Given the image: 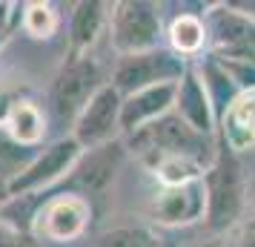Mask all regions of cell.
Wrapping results in <instances>:
<instances>
[{
	"label": "cell",
	"mask_w": 255,
	"mask_h": 247,
	"mask_svg": "<svg viewBox=\"0 0 255 247\" xmlns=\"http://www.w3.org/2000/svg\"><path fill=\"white\" fill-rule=\"evenodd\" d=\"M207 187V227L212 236L232 233L244 219V207L250 201V184L244 176L241 155H235L230 147L218 141L215 161L204 173Z\"/></svg>",
	"instance_id": "1"
},
{
	"label": "cell",
	"mask_w": 255,
	"mask_h": 247,
	"mask_svg": "<svg viewBox=\"0 0 255 247\" xmlns=\"http://www.w3.org/2000/svg\"><path fill=\"white\" fill-rule=\"evenodd\" d=\"M127 150L135 153L138 158H146V155H186V158H195V161L209 167L215 161V153H218V138L201 135L186 121H181V115L169 112L149 127L127 135Z\"/></svg>",
	"instance_id": "2"
},
{
	"label": "cell",
	"mask_w": 255,
	"mask_h": 247,
	"mask_svg": "<svg viewBox=\"0 0 255 247\" xmlns=\"http://www.w3.org/2000/svg\"><path fill=\"white\" fill-rule=\"evenodd\" d=\"M109 43L118 58L161 49L166 40L161 6L152 0H118L109 9Z\"/></svg>",
	"instance_id": "3"
},
{
	"label": "cell",
	"mask_w": 255,
	"mask_h": 247,
	"mask_svg": "<svg viewBox=\"0 0 255 247\" xmlns=\"http://www.w3.org/2000/svg\"><path fill=\"white\" fill-rule=\"evenodd\" d=\"M81 155H83V147L72 135H63L58 141L46 144L9 181V199H17V196H46L52 190H58L66 181V176L72 173V167L78 164Z\"/></svg>",
	"instance_id": "4"
},
{
	"label": "cell",
	"mask_w": 255,
	"mask_h": 247,
	"mask_svg": "<svg viewBox=\"0 0 255 247\" xmlns=\"http://www.w3.org/2000/svg\"><path fill=\"white\" fill-rule=\"evenodd\" d=\"M92 222V204L78 193H46L40 196V207L32 222V233L40 242L69 245L78 242Z\"/></svg>",
	"instance_id": "5"
},
{
	"label": "cell",
	"mask_w": 255,
	"mask_h": 247,
	"mask_svg": "<svg viewBox=\"0 0 255 247\" xmlns=\"http://www.w3.org/2000/svg\"><path fill=\"white\" fill-rule=\"evenodd\" d=\"M106 81L101 78V63L92 55H83V58H69L66 55L63 63L58 66V72H55V78H52V92H49L55 115L60 121L75 124L81 109L89 104V98Z\"/></svg>",
	"instance_id": "6"
},
{
	"label": "cell",
	"mask_w": 255,
	"mask_h": 247,
	"mask_svg": "<svg viewBox=\"0 0 255 247\" xmlns=\"http://www.w3.org/2000/svg\"><path fill=\"white\" fill-rule=\"evenodd\" d=\"M186 69H189V63L184 58H178L172 49L161 46L152 52L118 58L109 83L121 95H132L138 89H146V86H158V83H178Z\"/></svg>",
	"instance_id": "7"
},
{
	"label": "cell",
	"mask_w": 255,
	"mask_h": 247,
	"mask_svg": "<svg viewBox=\"0 0 255 247\" xmlns=\"http://www.w3.org/2000/svg\"><path fill=\"white\" fill-rule=\"evenodd\" d=\"M127 141H112L95 150H83V155L78 158V164L72 167V173L66 176V181L52 193H78L83 199L92 196H104L112 187V181L118 178L121 167L127 161Z\"/></svg>",
	"instance_id": "8"
},
{
	"label": "cell",
	"mask_w": 255,
	"mask_h": 247,
	"mask_svg": "<svg viewBox=\"0 0 255 247\" xmlns=\"http://www.w3.org/2000/svg\"><path fill=\"white\" fill-rule=\"evenodd\" d=\"M121 106L124 95L106 81L98 92L89 98V104L81 109V115L72 124V138L83 150H95L121 138Z\"/></svg>",
	"instance_id": "9"
},
{
	"label": "cell",
	"mask_w": 255,
	"mask_h": 247,
	"mask_svg": "<svg viewBox=\"0 0 255 247\" xmlns=\"http://www.w3.org/2000/svg\"><path fill=\"white\" fill-rule=\"evenodd\" d=\"M212 58H238L255 55V20L238 12L230 0L227 3H209L204 9Z\"/></svg>",
	"instance_id": "10"
},
{
	"label": "cell",
	"mask_w": 255,
	"mask_h": 247,
	"mask_svg": "<svg viewBox=\"0 0 255 247\" xmlns=\"http://www.w3.org/2000/svg\"><path fill=\"white\" fill-rule=\"evenodd\" d=\"M149 222L158 227H192L207 222V187L204 178L181 187H158L149 199Z\"/></svg>",
	"instance_id": "11"
},
{
	"label": "cell",
	"mask_w": 255,
	"mask_h": 247,
	"mask_svg": "<svg viewBox=\"0 0 255 247\" xmlns=\"http://www.w3.org/2000/svg\"><path fill=\"white\" fill-rule=\"evenodd\" d=\"M175 98H178V83H158V86H146L132 95H124L121 135L127 138L132 132L155 124L158 118L175 112Z\"/></svg>",
	"instance_id": "12"
},
{
	"label": "cell",
	"mask_w": 255,
	"mask_h": 247,
	"mask_svg": "<svg viewBox=\"0 0 255 247\" xmlns=\"http://www.w3.org/2000/svg\"><path fill=\"white\" fill-rule=\"evenodd\" d=\"M175 115H181L189 127L207 138H218V115L215 106L209 101V92L204 86V78L198 66L189 63V69L184 72V78L178 81V98H175Z\"/></svg>",
	"instance_id": "13"
},
{
	"label": "cell",
	"mask_w": 255,
	"mask_h": 247,
	"mask_svg": "<svg viewBox=\"0 0 255 247\" xmlns=\"http://www.w3.org/2000/svg\"><path fill=\"white\" fill-rule=\"evenodd\" d=\"M109 9H112V3H101V0L75 3L69 17V49H66L69 58L92 55L95 43L109 29Z\"/></svg>",
	"instance_id": "14"
},
{
	"label": "cell",
	"mask_w": 255,
	"mask_h": 247,
	"mask_svg": "<svg viewBox=\"0 0 255 247\" xmlns=\"http://www.w3.org/2000/svg\"><path fill=\"white\" fill-rule=\"evenodd\" d=\"M218 141L235 155L255 153V92H241L218 121Z\"/></svg>",
	"instance_id": "15"
},
{
	"label": "cell",
	"mask_w": 255,
	"mask_h": 247,
	"mask_svg": "<svg viewBox=\"0 0 255 247\" xmlns=\"http://www.w3.org/2000/svg\"><path fill=\"white\" fill-rule=\"evenodd\" d=\"M0 130L6 132L17 147L37 150V147H43V138H46V130H49L46 112L32 98H14L12 106H9V115H6Z\"/></svg>",
	"instance_id": "16"
},
{
	"label": "cell",
	"mask_w": 255,
	"mask_h": 247,
	"mask_svg": "<svg viewBox=\"0 0 255 247\" xmlns=\"http://www.w3.org/2000/svg\"><path fill=\"white\" fill-rule=\"evenodd\" d=\"M166 49H172L186 63L192 58H204L209 52L207 20L201 12H178L166 23Z\"/></svg>",
	"instance_id": "17"
},
{
	"label": "cell",
	"mask_w": 255,
	"mask_h": 247,
	"mask_svg": "<svg viewBox=\"0 0 255 247\" xmlns=\"http://www.w3.org/2000/svg\"><path fill=\"white\" fill-rule=\"evenodd\" d=\"M140 161L149 170V176L158 181V187L192 184V181H201L207 173V164H201L195 158H186V155H146Z\"/></svg>",
	"instance_id": "18"
},
{
	"label": "cell",
	"mask_w": 255,
	"mask_h": 247,
	"mask_svg": "<svg viewBox=\"0 0 255 247\" xmlns=\"http://www.w3.org/2000/svg\"><path fill=\"white\" fill-rule=\"evenodd\" d=\"M198 72H201V78H204V86H207L209 92V101H212V106H215V115H221L227 112L232 106V101L238 98V86L230 81V75L221 69V63L215 58H209V55H204L201 58V63H198Z\"/></svg>",
	"instance_id": "19"
},
{
	"label": "cell",
	"mask_w": 255,
	"mask_h": 247,
	"mask_svg": "<svg viewBox=\"0 0 255 247\" xmlns=\"http://www.w3.org/2000/svg\"><path fill=\"white\" fill-rule=\"evenodd\" d=\"M20 29L35 40H52L60 32V12L52 3L43 0H29L23 3V17H20Z\"/></svg>",
	"instance_id": "20"
},
{
	"label": "cell",
	"mask_w": 255,
	"mask_h": 247,
	"mask_svg": "<svg viewBox=\"0 0 255 247\" xmlns=\"http://www.w3.org/2000/svg\"><path fill=\"white\" fill-rule=\"evenodd\" d=\"M92 247H161V239L146 224H118L95 236Z\"/></svg>",
	"instance_id": "21"
},
{
	"label": "cell",
	"mask_w": 255,
	"mask_h": 247,
	"mask_svg": "<svg viewBox=\"0 0 255 247\" xmlns=\"http://www.w3.org/2000/svg\"><path fill=\"white\" fill-rule=\"evenodd\" d=\"M212 58V55H209ZM221 69L230 75V81L238 86V92H255V55H238V58H215Z\"/></svg>",
	"instance_id": "22"
},
{
	"label": "cell",
	"mask_w": 255,
	"mask_h": 247,
	"mask_svg": "<svg viewBox=\"0 0 255 247\" xmlns=\"http://www.w3.org/2000/svg\"><path fill=\"white\" fill-rule=\"evenodd\" d=\"M0 247H43V245L32 230H20V227L0 222Z\"/></svg>",
	"instance_id": "23"
},
{
	"label": "cell",
	"mask_w": 255,
	"mask_h": 247,
	"mask_svg": "<svg viewBox=\"0 0 255 247\" xmlns=\"http://www.w3.org/2000/svg\"><path fill=\"white\" fill-rule=\"evenodd\" d=\"M20 17H23V3H0V49L20 26Z\"/></svg>",
	"instance_id": "24"
},
{
	"label": "cell",
	"mask_w": 255,
	"mask_h": 247,
	"mask_svg": "<svg viewBox=\"0 0 255 247\" xmlns=\"http://www.w3.org/2000/svg\"><path fill=\"white\" fill-rule=\"evenodd\" d=\"M230 236H232L230 247H255V213L253 216H244L241 224Z\"/></svg>",
	"instance_id": "25"
},
{
	"label": "cell",
	"mask_w": 255,
	"mask_h": 247,
	"mask_svg": "<svg viewBox=\"0 0 255 247\" xmlns=\"http://www.w3.org/2000/svg\"><path fill=\"white\" fill-rule=\"evenodd\" d=\"M186 247H230L221 236H209V239H198V242H192V245H186Z\"/></svg>",
	"instance_id": "26"
},
{
	"label": "cell",
	"mask_w": 255,
	"mask_h": 247,
	"mask_svg": "<svg viewBox=\"0 0 255 247\" xmlns=\"http://www.w3.org/2000/svg\"><path fill=\"white\" fill-rule=\"evenodd\" d=\"M230 3L238 9V12H244L247 17H253L255 20V0H230Z\"/></svg>",
	"instance_id": "27"
},
{
	"label": "cell",
	"mask_w": 255,
	"mask_h": 247,
	"mask_svg": "<svg viewBox=\"0 0 255 247\" xmlns=\"http://www.w3.org/2000/svg\"><path fill=\"white\" fill-rule=\"evenodd\" d=\"M14 98H9V95L0 89V127H3V121H6V115H9V106H12Z\"/></svg>",
	"instance_id": "28"
},
{
	"label": "cell",
	"mask_w": 255,
	"mask_h": 247,
	"mask_svg": "<svg viewBox=\"0 0 255 247\" xmlns=\"http://www.w3.org/2000/svg\"><path fill=\"white\" fill-rule=\"evenodd\" d=\"M9 201V181L0 176V210H3V204Z\"/></svg>",
	"instance_id": "29"
},
{
	"label": "cell",
	"mask_w": 255,
	"mask_h": 247,
	"mask_svg": "<svg viewBox=\"0 0 255 247\" xmlns=\"http://www.w3.org/2000/svg\"><path fill=\"white\" fill-rule=\"evenodd\" d=\"M250 204H253V207H255V181H253V184H250Z\"/></svg>",
	"instance_id": "30"
},
{
	"label": "cell",
	"mask_w": 255,
	"mask_h": 247,
	"mask_svg": "<svg viewBox=\"0 0 255 247\" xmlns=\"http://www.w3.org/2000/svg\"><path fill=\"white\" fill-rule=\"evenodd\" d=\"M253 158H255V153H253Z\"/></svg>",
	"instance_id": "31"
},
{
	"label": "cell",
	"mask_w": 255,
	"mask_h": 247,
	"mask_svg": "<svg viewBox=\"0 0 255 247\" xmlns=\"http://www.w3.org/2000/svg\"><path fill=\"white\" fill-rule=\"evenodd\" d=\"M161 247H163V245H161Z\"/></svg>",
	"instance_id": "32"
}]
</instances>
